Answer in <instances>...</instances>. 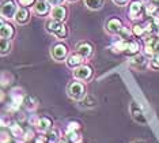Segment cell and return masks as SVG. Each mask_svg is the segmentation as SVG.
I'll return each mask as SVG.
<instances>
[{
    "label": "cell",
    "instance_id": "1",
    "mask_svg": "<svg viewBox=\"0 0 159 143\" xmlns=\"http://www.w3.org/2000/svg\"><path fill=\"white\" fill-rule=\"evenodd\" d=\"M46 30L52 34H55L59 40H64L68 36V30L66 27V25L63 22H59V21H55V19H50L46 22Z\"/></svg>",
    "mask_w": 159,
    "mask_h": 143
},
{
    "label": "cell",
    "instance_id": "2",
    "mask_svg": "<svg viewBox=\"0 0 159 143\" xmlns=\"http://www.w3.org/2000/svg\"><path fill=\"white\" fill-rule=\"evenodd\" d=\"M67 93L70 95V98L72 100H76L80 101L84 98L86 95V87L82 82H71L67 87Z\"/></svg>",
    "mask_w": 159,
    "mask_h": 143
},
{
    "label": "cell",
    "instance_id": "3",
    "mask_svg": "<svg viewBox=\"0 0 159 143\" xmlns=\"http://www.w3.org/2000/svg\"><path fill=\"white\" fill-rule=\"evenodd\" d=\"M16 3L14 0H4L2 3V18L3 19H12L16 15Z\"/></svg>",
    "mask_w": 159,
    "mask_h": 143
},
{
    "label": "cell",
    "instance_id": "4",
    "mask_svg": "<svg viewBox=\"0 0 159 143\" xmlns=\"http://www.w3.org/2000/svg\"><path fill=\"white\" fill-rule=\"evenodd\" d=\"M68 56V48L66 44L63 42H57L56 45H53L52 48V57L57 61H61V60H66Z\"/></svg>",
    "mask_w": 159,
    "mask_h": 143
},
{
    "label": "cell",
    "instance_id": "5",
    "mask_svg": "<svg viewBox=\"0 0 159 143\" xmlns=\"http://www.w3.org/2000/svg\"><path fill=\"white\" fill-rule=\"evenodd\" d=\"M93 75V68L90 65H86V64H82L79 65L78 68L74 69V76L78 80H89Z\"/></svg>",
    "mask_w": 159,
    "mask_h": 143
},
{
    "label": "cell",
    "instance_id": "6",
    "mask_svg": "<svg viewBox=\"0 0 159 143\" xmlns=\"http://www.w3.org/2000/svg\"><path fill=\"white\" fill-rule=\"evenodd\" d=\"M131 115L133 117L136 123L142 124V126H147V119H146V115L143 113V111L139 108V105L136 102H132L131 104Z\"/></svg>",
    "mask_w": 159,
    "mask_h": 143
},
{
    "label": "cell",
    "instance_id": "7",
    "mask_svg": "<svg viewBox=\"0 0 159 143\" xmlns=\"http://www.w3.org/2000/svg\"><path fill=\"white\" fill-rule=\"evenodd\" d=\"M159 52V40L155 37H150L146 40V46H144V53L148 56H154Z\"/></svg>",
    "mask_w": 159,
    "mask_h": 143
},
{
    "label": "cell",
    "instance_id": "8",
    "mask_svg": "<svg viewBox=\"0 0 159 143\" xmlns=\"http://www.w3.org/2000/svg\"><path fill=\"white\" fill-rule=\"evenodd\" d=\"M50 18L59 22H64V19L67 18V8L64 6H53L50 10Z\"/></svg>",
    "mask_w": 159,
    "mask_h": 143
},
{
    "label": "cell",
    "instance_id": "9",
    "mask_svg": "<svg viewBox=\"0 0 159 143\" xmlns=\"http://www.w3.org/2000/svg\"><path fill=\"white\" fill-rule=\"evenodd\" d=\"M15 34V29L10 22H4V19H2V27H0V36L2 38L6 40H11Z\"/></svg>",
    "mask_w": 159,
    "mask_h": 143
},
{
    "label": "cell",
    "instance_id": "10",
    "mask_svg": "<svg viewBox=\"0 0 159 143\" xmlns=\"http://www.w3.org/2000/svg\"><path fill=\"white\" fill-rule=\"evenodd\" d=\"M50 6L52 4H50L48 0H37V3L34 4V10L38 15L45 17L48 14H50Z\"/></svg>",
    "mask_w": 159,
    "mask_h": 143
},
{
    "label": "cell",
    "instance_id": "11",
    "mask_svg": "<svg viewBox=\"0 0 159 143\" xmlns=\"http://www.w3.org/2000/svg\"><path fill=\"white\" fill-rule=\"evenodd\" d=\"M105 27H106V31L110 33V34H118V31L122 27V23L118 18H111V19L106 22V26Z\"/></svg>",
    "mask_w": 159,
    "mask_h": 143
},
{
    "label": "cell",
    "instance_id": "12",
    "mask_svg": "<svg viewBox=\"0 0 159 143\" xmlns=\"http://www.w3.org/2000/svg\"><path fill=\"white\" fill-rule=\"evenodd\" d=\"M76 52L79 55H82L84 59H89L90 56L93 55V45L90 42H86V41H82L78 44L76 46Z\"/></svg>",
    "mask_w": 159,
    "mask_h": 143
},
{
    "label": "cell",
    "instance_id": "13",
    "mask_svg": "<svg viewBox=\"0 0 159 143\" xmlns=\"http://www.w3.org/2000/svg\"><path fill=\"white\" fill-rule=\"evenodd\" d=\"M83 60H84V57H83L82 55H79L78 52L76 53H72V55H70V56L67 57V65L70 68L75 69V68H78L79 65L83 64Z\"/></svg>",
    "mask_w": 159,
    "mask_h": 143
},
{
    "label": "cell",
    "instance_id": "14",
    "mask_svg": "<svg viewBox=\"0 0 159 143\" xmlns=\"http://www.w3.org/2000/svg\"><path fill=\"white\" fill-rule=\"evenodd\" d=\"M14 19H15V22L18 25H25L29 22V19H30V12L27 11V8H18L16 15Z\"/></svg>",
    "mask_w": 159,
    "mask_h": 143
},
{
    "label": "cell",
    "instance_id": "15",
    "mask_svg": "<svg viewBox=\"0 0 159 143\" xmlns=\"http://www.w3.org/2000/svg\"><path fill=\"white\" fill-rule=\"evenodd\" d=\"M142 11H143L142 2H139V0H135V2L131 3V6H129V15H131L132 19H136V18H139V15L142 14Z\"/></svg>",
    "mask_w": 159,
    "mask_h": 143
},
{
    "label": "cell",
    "instance_id": "16",
    "mask_svg": "<svg viewBox=\"0 0 159 143\" xmlns=\"http://www.w3.org/2000/svg\"><path fill=\"white\" fill-rule=\"evenodd\" d=\"M37 128H38L39 132H48L49 130H52V120H50L49 117H46V116L39 117Z\"/></svg>",
    "mask_w": 159,
    "mask_h": 143
},
{
    "label": "cell",
    "instance_id": "17",
    "mask_svg": "<svg viewBox=\"0 0 159 143\" xmlns=\"http://www.w3.org/2000/svg\"><path fill=\"white\" fill-rule=\"evenodd\" d=\"M11 100H12V104L19 108L25 101V94L22 93V89H14L11 93Z\"/></svg>",
    "mask_w": 159,
    "mask_h": 143
},
{
    "label": "cell",
    "instance_id": "18",
    "mask_svg": "<svg viewBox=\"0 0 159 143\" xmlns=\"http://www.w3.org/2000/svg\"><path fill=\"white\" fill-rule=\"evenodd\" d=\"M23 105H25V108H26L27 111L33 112V111H35V109L38 108V101H37V98L35 97H33V95H25Z\"/></svg>",
    "mask_w": 159,
    "mask_h": 143
},
{
    "label": "cell",
    "instance_id": "19",
    "mask_svg": "<svg viewBox=\"0 0 159 143\" xmlns=\"http://www.w3.org/2000/svg\"><path fill=\"white\" fill-rule=\"evenodd\" d=\"M10 131H11V135H12V136H15V138H18V139L25 136V131L22 130L20 124H18V123H12L11 126H10Z\"/></svg>",
    "mask_w": 159,
    "mask_h": 143
},
{
    "label": "cell",
    "instance_id": "20",
    "mask_svg": "<svg viewBox=\"0 0 159 143\" xmlns=\"http://www.w3.org/2000/svg\"><path fill=\"white\" fill-rule=\"evenodd\" d=\"M80 104H82V106H84V108H93V106L97 105V100L94 95L87 94V95H84L83 100H80Z\"/></svg>",
    "mask_w": 159,
    "mask_h": 143
},
{
    "label": "cell",
    "instance_id": "21",
    "mask_svg": "<svg viewBox=\"0 0 159 143\" xmlns=\"http://www.w3.org/2000/svg\"><path fill=\"white\" fill-rule=\"evenodd\" d=\"M67 141L70 143H82L83 138L78 131H70V132H67Z\"/></svg>",
    "mask_w": 159,
    "mask_h": 143
},
{
    "label": "cell",
    "instance_id": "22",
    "mask_svg": "<svg viewBox=\"0 0 159 143\" xmlns=\"http://www.w3.org/2000/svg\"><path fill=\"white\" fill-rule=\"evenodd\" d=\"M0 48H2V55L3 56H6V55L10 53V50H11V41L10 40H6V38H2L0 40Z\"/></svg>",
    "mask_w": 159,
    "mask_h": 143
},
{
    "label": "cell",
    "instance_id": "23",
    "mask_svg": "<svg viewBox=\"0 0 159 143\" xmlns=\"http://www.w3.org/2000/svg\"><path fill=\"white\" fill-rule=\"evenodd\" d=\"M84 4L90 10H99L103 6V0H84Z\"/></svg>",
    "mask_w": 159,
    "mask_h": 143
},
{
    "label": "cell",
    "instance_id": "24",
    "mask_svg": "<svg viewBox=\"0 0 159 143\" xmlns=\"http://www.w3.org/2000/svg\"><path fill=\"white\" fill-rule=\"evenodd\" d=\"M128 42L129 41H124V40H118L117 42L113 44V48L116 52H126L128 49Z\"/></svg>",
    "mask_w": 159,
    "mask_h": 143
},
{
    "label": "cell",
    "instance_id": "25",
    "mask_svg": "<svg viewBox=\"0 0 159 143\" xmlns=\"http://www.w3.org/2000/svg\"><path fill=\"white\" fill-rule=\"evenodd\" d=\"M132 34H133V31H131L128 27H124V26L118 31V37H120V40H124V41H129L132 38Z\"/></svg>",
    "mask_w": 159,
    "mask_h": 143
},
{
    "label": "cell",
    "instance_id": "26",
    "mask_svg": "<svg viewBox=\"0 0 159 143\" xmlns=\"http://www.w3.org/2000/svg\"><path fill=\"white\" fill-rule=\"evenodd\" d=\"M45 138L49 143H55L56 141H59V131L57 130H49Z\"/></svg>",
    "mask_w": 159,
    "mask_h": 143
},
{
    "label": "cell",
    "instance_id": "27",
    "mask_svg": "<svg viewBox=\"0 0 159 143\" xmlns=\"http://www.w3.org/2000/svg\"><path fill=\"white\" fill-rule=\"evenodd\" d=\"M126 52H128L129 55H137L139 53V44H137L136 41H129Z\"/></svg>",
    "mask_w": 159,
    "mask_h": 143
},
{
    "label": "cell",
    "instance_id": "28",
    "mask_svg": "<svg viewBox=\"0 0 159 143\" xmlns=\"http://www.w3.org/2000/svg\"><path fill=\"white\" fill-rule=\"evenodd\" d=\"M144 57L142 56V55H135L132 59H131V64L133 65H139V67H142V65L144 64Z\"/></svg>",
    "mask_w": 159,
    "mask_h": 143
},
{
    "label": "cell",
    "instance_id": "29",
    "mask_svg": "<svg viewBox=\"0 0 159 143\" xmlns=\"http://www.w3.org/2000/svg\"><path fill=\"white\" fill-rule=\"evenodd\" d=\"M133 34L137 36V37H142V36H144V33H146V27L142 26V25H135L132 29Z\"/></svg>",
    "mask_w": 159,
    "mask_h": 143
},
{
    "label": "cell",
    "instance_id": "30",
    "mask_svg": "<svg viewBox=\"0 0 159 143\" xmlns=\"http://www.w3.org/2000/svg\"><path fill=\"white\" fill-rule=\"evenodd\" d=\"M151 67L154 69H159V52L155 53L152 56V60H151Z\"/></svg>",
    "mask_w": 159,
    "mask_h": 143
},
{
    "label": "cell",
    "instance_id": "31",
    "mask_svg": "<svg viewBox=\"0 0 159 143\" xmlns=\"http://www.w3.org/2000/svg\"><path fill=\"white\" fill-rule=\"evenodd\" d=\"M79 128H80V124L78 122H71L67 127V132H70V131H78Z\"/></svg>",
    "mask_w": 159,
    "mask_h": 143
},
{
    "label": "cell",
    "instance_id": "32",
    "mask_svg": "<svg viewBox=\"0 0 159 143\" xmlns=\"http://www.w3.org/2000/svg\"><path fill=\"white\" fill-rule=\"evenodd\" d=\"M31 139H34V131L31 128H29V130L25 131V141H31Z\"/></svg>",
    "mask_w": 159,
    "mask_h": 143
},
{
    "label": "cell",
    "instance_id": "33",
    "mask_svg": "<svg viewBox=\"0 0 159 143\" xmlns=\"http://www.w3.org/2000/svg\"><path fill=\"white\" fill-rule=\"evenodd\" d=\"M19 2V4L20 6H25V7H29V6H33V4H35V0H18Z\"/></svg>",
    "mask_w": 159,
    "mask_h": 143
},
{
    "label": "cell",
    "instance_id": "34",
    "mask_svg": "<svg viewBox=\"0 0 159 143\" xmlns=\"http://www.w3.org/2000/svg\"><path fill=\"white\" fill-rule=\"evenodd\" d=\"M10 141H11L10 135L3 131V132H2V143H10Z\"/></svg>",
    "mask_w": 159,
    "mask_h": 143
},
{
    "label": "cell",
    "instance_id": "35",
    "mask_svg": "<svg viewBox=\"0 0 159 143\" xmlns=\"http://www.w3.org/2000/svg\"><path fill=\"white\" fill-rule=\"evenodd\" d=\"M111 2L117 6H125L126 3H128V0H111Z\"/></svg>",
    "mask_w": 159,
    "mask_h": 143
},
{
    "label": "cell",
    "instance_id": "36",
    "mask_svg": "<svg viewBox=\"0 0 159 143\" xmlns=\"http://www.w3.org/2000/svg\"><path fill=\"white\" fill-rule=\"evenodd\" d=\"M48 2H49L52 6H59V4H61V3H63V0H48Z\"/></svg>",
    "mask_w": 159,
    "mask_h": 143
},
{
    "label": "cell",
    "instance_id": "37",
    "mask_svg": "<svg viewBox=\"0 0 159 143\" xmlns=\"http://www.w3.org/2000/svg\"><path fill=\"white\" fill-rule=\"evenodd\" d=\"M132 143H146L144 141H136V142H132Z\"/></svg>",
    "mask_w": 159,
    "mask_h": 143
},
{
    "label": "cell",
    "instance_id": "38",
    "mask_svg": "<svg viewBox=\"0 0 159 143\" xmlns=\"http://www.w3.org/2000/svg\"><path fill=\"white\" fill-rule=\"evenodd\" d=\"M59 143H70V142H68V141H67V142H66V141H60Z\"/></svg>",
    "mask_w": 159,
    "mask_h": 143
},
{
    "label": "cell",
    "instance_id": "39",
    "mask_svg": "<svg viewBox=\"0 0 159 143\" xmlns=\"http://www.w3.org/2000/svg\"><path fill=\"white\" fill-rule=\"evenodd\" d=\"M67 2H70V3H74V2H76V0H67Z\"/></svg>",
    "mask_w": 159,
    "mask_h": 143
},
{
    "label": "cell",
    "instance_id": "40",
    "mask_svg": "<svg viewBox=\"0 0 159 143\" xmlns=\"http://www.w3.org/2000/svg\"><path fill=\"white\" fill-rule=\"evenodd\" d=\"M16 143H23V142H16Z\"/></svg>",
    "mask_w": 159,
    "mask_h": 143
}]
</instances>
